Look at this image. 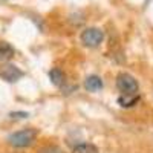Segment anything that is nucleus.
<instances>
[{
  "label": "nucleus",
  "instance_id": "obj_3",
  "mask_svg": "<svg viewBox=\"0 0 153 153\" xmlns=\"http://www.w3.org/2000/svg\"><path fill=\"white\" fill-rule=\"evenodd\" d=\"M104 40V32L98 28H87L81 32V42L83 45L89 48H97L103 43Z\"/></svg>",
  "mask_w": 153,
  "mask_h": 153
},
{
  "label": "nucleus",
  "instance_id": "obj_6",
  "mask_svg": "<svg viewBox=\"0 0 153 153\" xmlns=\"http://www.w3.org/2000/svg\"><path fill=\"white\" fill-rule=\"evenodd\" d=\"M139 95L136 94V95H121L120 98H118V104L121 106V107H126V109H129V107H133V106H136L138 103H139Z\"/></svg>",
  "mask_w": 153,
  "mask_h": 153
},
{
  "label": "nucleus",
  "instance_id": "obj_1",
  "mask_svg": "<svg viewBox=\"0 0 153 153\" xmlns=\"http://www.w3.org/2000/svg\"><path fill=\"white\" fill-rule=\"evenodd\" d=\"M38 136V132L35 129H23V130H19V132H14L11 133L6 141L9 146L12 147H19V149H23V147H29L34 144V141Z\"/></svg>",
  "mask_w": 153,
  "mask_h": 153
},
{
  "label": "nucleus",
  "instance_id": "obj_9",
  "mask_svg": "<svg viewBox=\"0 0 153 153\" xmlns=\"http://www.w3.org/2000/svg\"><path fill=\"white\" fill-rule=\"evenodd\" d=\"M72 153H100L98 152V147H95L94 144H89V143H84V144H78L75 146Z\"/></svg>",
  "mask_w": 153,
  "mask_h": 153
},
{
  "label": "nucleus",
  "instance_id": "obj_7",
  "mask_svg": "<svg viewBox=\"0 0 153 153\" xmlns=\"http://www.w3.org/2000/svg\"><path fill=\"white\" fill-rule=\"evenodd\" d=\"M49 78H51V81H52L55 86H63V84L66 83V75H65V72H63L61 69H58V68L51 69Z\"/></svg>",
  "mask_w": 153,
  "mask_h": 153
},
{
  "label": "nucleus",
  "instance_id": "obj_5",
  "mask_svg": "<svg viewBox=\"0 0 153 153\" xmlns=\"http://www.w3.org/2000/svg\"><path fill=\"white\" fill-rule=\"evenodd\" d=\"M84 87L87 89L89 92H97L103 89V80L100 78L98 75H91L87 76L86 81H84Z\"/></svg>",
  "mask_w": 153,
  "mask_h": 153
},
{
  "label": "nucleus",
  "instance_id": "obj_8",
  "mask_svg": "<svg viewBox=\"0 0 153 153\" xmlns=\"http://www.w3.org/2000/svg\"><path fill=\"white\" fill-rule=\"evenodd\" d=\"M14 57V48L6 42H0V61H8Z\"/></svg>",
  "mask_w": 153,
  "mask_h": 153
},
{
  "label": "nucleus",
  "instance_id": "obj_2",
  "mask_svg": "<svg viewBox=\"0 0 153 153\" xmlns=\"http://www.w3.org/2000/svg\"><path fill=\"white\" fill-rule=\"evenodd\" d=\"M117 87L123 95H136L139 91V84L135 80V76H132L130 74H126V72L117 76Z\"/></svg>",
  "mask_w": 153,
  "mask_h": 153
},
{
  "label": "nucleus",
  "instance_id": "obj_4",
  "mask_svg": "<svg viewBox=\"0 0 153 153\" xmlns=\"http://www.w3.org/2000/svg\"><path fill=\"white\" fill-rule=\"evenodd\" d=\"M23 76V71L19 69L14 65H5L0 69V78L8 81V83H16Z\"/></svg>",
  "mask_w": 153,
  "mask_h": 153
},
{
  "label": "nucleus",
  "instance_id": "obj_10",
  "mask_svg": "<svg viewBox=\"0 0 153 153\" xmlns=\"http://www.w3.org/2000/svg\"><path fill=\"white\" fill-rule=\"evenodd\" d=\"M40 153H65V150L60 149L58 146H46L40 150Z\"/></svg>",
  "mask_w": 153,
  "mask_h": 153
},
{
  "label": "nucleus",
  "instance_id": "obj_11",
  "mask_svg": "<svg viewBox=\"0 0 153 153\" xmlns=\"http://www.w3.org/2000/svg\"><path fill=\"white\" fill-rule=\"evenodd\" d=\"M9 117H11V118H26L28 113H26V112H11Z\"/></svg>",
  "mask_w": 153,
  "mask_h": 153
}]
</instances>
